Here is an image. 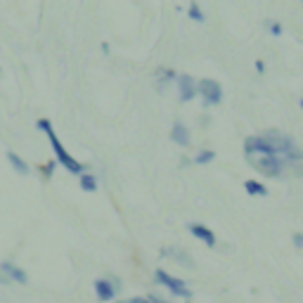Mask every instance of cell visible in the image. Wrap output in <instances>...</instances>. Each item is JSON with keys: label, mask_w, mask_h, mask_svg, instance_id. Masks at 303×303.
<instances>
[{"label": "cell", "mask_w": 303, "mask_h": 303, "mask_svg": "<svg viewBox=\"0 0 303 303\" xmlns=\"http://www.w3.org/2000/svg\"><path fill=\"white\" fill-rule=\"evenodd\" d=\"M38 128L41 131H45L48 133V140H50V145H52V149H55V154H57V161L67 168V171H71V173H85V168H83V164H78L74 157H71L69 152L62 147V142H59V138H57V133L52 131V124H50L48 118H38Z\"/></svg>", "instance_id": "obj_1"}, {"label": "cell", "mask_w": 303, "mask_h": 303, "mask_svg": "<svg viewBox=\"0 0 303 303\" xmlns=\"http://www.w3.org/2000/svg\"><path fill=\"white\" fill-rule=\"evenodd\" d=\"M249 164L254 166L256 171L265 173V175H282L284 164L280 161V157L275 154H268V152H256V154H249Z\"/></svg>", "instance_id": "obj_2"}, {"label": "cell", "mask_w": 303, "mask_h": 303, "mask_svg": "<svg viewBox=\"0 0 303 303\" xmlns=\"http://www.w3.org/2000/svg\"><path fill=\"white\" fill-rule=\"evenodd\" d=\"M157 282L159 284H164L166 289H171V294H175V296H183V298H190L192 296V291L187 289V284L183 282V280H178V277H173L168 275L166 270H157Z\"/></svg>", "instance_id": "obj_3"}, {"label": "cell", "mask_w": 303, "mask_h": 303, "mask_svg": "<svg viewBox=\"0 0 303 303\" xmlns=\"http://www.w3.org/2000/svg\"><path fill=\"white\" fill-rule=\"evenodd\" d=\"M118 287H121L118 280H111V277H100V280H95V296L100 298L102 303L114 301V296L118 294Z\"/></svg>", "instance_id": "obj_4"}, {"label": "cell", "mask_w": 303, "mask_h": 303, "mask_svg": "<svg viewBox=\"0 0 303 303\" xmlns=\"http://www.w3.org/2000/svg\"><path fill=\"white\" fill-rule=\"evenodd\" d=\"M197 90H199L201 95H204V104H218L223 100V88L221 83L214 81V78H204V81H199V85H197Z\"/></svg>", "instance_id": "obj_5"}, {"label": "cell", "mask_w": 303, "mask_h": 303, "mask_svg": "<svg viewBox=\"0 0 303 303\" xmlns=\"http://www.w3.org/2000/svg\"><path fill=\"white\" fill-rule=\"evenodd\" d=\"M178 90H180V102H190V100H194V95H197V83H194L192 76L180 74L178 76Z\"/></svg>", "instance_id": "obj_6"}, {"label": "cell", "mask_w": 303, "mask_h": 303, "mask_svg": "<svg viewBox=\"0 0 303 303\" xmlns=\"http://www.w3.org/2000/svg\"><path fill=\"white\" fill-rule=\"evenodd\" d=\"M0 270L5 272L7 277H10V282H19V284H26L28 282V275L24 272L21 268H17L14 263H10V261H3L0 263Z\"/></svg>", "instance_id": "obj_7"}, {"label": "cell", "mask_w": 303, "mask_h": 303, "mask_svg": "<svg viewBox=\"0 0 303 303\" xmlns=\"http://www.w3.org/2000/svg\"><path fill=\"white\" fill-rule=\"evenodd\" d=\"M171 140L180 147L190 145V131H187V126L183 124V121H175V124L171 126Z\"/></svg>", "instance_id": "obj_8"}, {"label": "cell", "mask_w": 303, "mask_h": 303, "mask_svg": "<svg viewBox=\"0 0 303 303\" xmlns=\"http://www.w3.org/2000/svg\"><path fill=\"white\" fill-rule=\"evenodd\" d=\"M190 232H192L197 239L204 241V244H208V247H214V244H216V234L211 232L208 227L199 225V223H192V225H190Z\"/></svg>", "instance_id": "obj_9"}, {"label": "cell", "mask_w": 303, "mask_h": 303, "mask_svg": "<svg viewBox=\"0 0 303 303\" xmlns=\"http://www.w3.org/2000/svg\"><path fill=\"white\" fill-rule=\"evenodd\" d=\"M5 157H7V161L12 164V168L19 173V175H28V164L24 161V159H19L17 154H14V152H7Z\"/></svg>", "instance_id": "obj_10"}, {"label": "cell", "mask_w": 303, "mask_h": 303, "mask_svg": "<svg viewBox=\"0 0 303 303\" xmlns=\"http://www.w3.org/2000/svg\"><path fill=\"white\" fill-rule=\"evenodd\" d=\"M244 190H247L249 194H254V197H265V194H268V187L261 185V183H256V180H247V183H244Z\"/></svg>", "instance_id": "obj_11"}, {"label": "cell", "mask_w": 303, "mask_h": 303, "mask_svg": "<svg viewBox=\"0 0 303 303\" xmlns=\"http://www.w3.org/2000/svg\"><path fill=\"white\" fill-rule=\"evenodd\" d=\"M81 190L83 192H95L97 190V178L93 173H81Z\"/></svg>", "instance_id": "obj_12"}, {"label": "cell", "mask_w": 303, "mask_h": 303, "mask_svg": "<svg viewBox=\"0 0 303 303\" xmlns=\"http://www.w3.org/2000/svg\"><path fill=\"white\" fill-rule=\"evenodd\" d=\"M187 14H190V19H194V21H204V12H201V7H199V3H192L190 5V10H187Z\"/></svg>", "instance_id": "obj_13"}, {"label": "cell", "mask_w": 303, "mask_h": 303, "mask_svg": "<svg viewBox=\"0 0 303 303\" xmlns=\"http://www.w3.org/2000/svg\"><path fill=\"white\" fill-rule=\"evenodd\" d=\"M214 152L211 149H204V152H199L197 157H194V164H208V161H214Z\"/></svg>", "instance_id": "obj_14"}, {"label": "cell", "mask_w": 303, "mask_h": 303, "mask_svg": "<svg viewBox=\"0 0 303 303\" xmlns=\"http://www.w3.org/2000/svg\"><path fill=\"white\" fill-rule=\"evenodd\" d=\"M268 28H270V34H275V36L282 34V26H280L277 21H268Z\"/></svg>", "instance_id": "obj_15"}, {"label": "cell", "mask_w": 303, "mask_h": 303, "mask_svg": "<svg viewBox=\"0 0 303 303\" xmlns=\"http://www.w3.org/2000/svg\"><path fill=\"white\" fill-rule=\"evenodd\" d=\"M294 247L303 249V232H296V234H294Z\"/></svg>", "instance_id": "obj_16"}, {"label": "cell", "mask_w": 303, "mask_h": 303, "mask_svg": "<svg viewBox=\"0 0 303 303\" xmlns=\"http://www.w3.org/2000/svg\"><path fill=\"white\" fill-rule=\"evenodd\" d=\"M0 284H3V287H7V284H10V277H7L3 270H0Z\"/></svg>", "instance_id": "obj_17"}, {"label": "cell", "mask_w": 303, "mask_h": 303, "mask_svg": "<svg viewBox=\"0 0 303 303\" xmlns=\"http://www.w3.org/2000/svg\"><path fill=\"white\" fill-rule=\"evenodd\" d=\"M147 301L149 303H168V301H164V298H159V296H147Z\"/></svg>", "instance_id": "obj_18"}, {"label": "cell", "mask_w": 303, "mask_h": 303, "mask_svg": "<svg viewBox=\"0 0 303 303\" xmlns=\"http://www.w3.org/2000/svg\"><path fill=\"white\" fill-rule=\"evenodd\" d=\"M52 168H55V161H50V164L45 166V173H48V175H50V173H52Z\"/></svg>", "instance_id": "obj_19"}, {"label": "cell", "mask_w": 303, "mask_h": 303, "mask_svg": "<svg viewBox=\"0 0 303 303\" xmlns=\"http://www.w3.org/2000/svg\"><path fill=\"white\" fill-rule=\"evenodd\" d=\"M301 107H303V100H301Z\"/></svg>", "instance_id": "obj_20"}]
</instances>
